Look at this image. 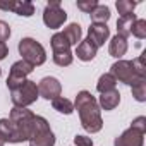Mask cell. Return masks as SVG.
I'll return each instance as SVG.
<instances>
[{"instance_id":"ba28073f","label":"cell","mask_w":146,"mask_h":146,"mask_svg":"<svg viewBox=\"0 0 146 146\" xmlns=\"http://www.w3.org/2000/svg\"><path fill=\"white\" fill-rule=\"evenodd\" d=\"M67 19V12L60 7V2L58 0H53V2H50L45 11H43V23L46 28L50 29H58Z\"/></svg>"},{"instance_id":"ffe728a7","label":"cell","mask_w":146,"mask_h":146,"mask_svg":"<svg viewBox=\"0 0 146 146\" xmlns=\"http://www.w3.org/2000/svg\"><path fill=\"white\" fill-rule=\"evenodd\" d=\"M115 86H117V79L110 74H103V76H100V79H98V83H96V90H98V93L102 95V93H105V91H112V90H115Z\"/></svg>"},{"instance_id":"44dd1931","label":"cell","mask_w":146,"mask_h":146,"mask_svg":"<svg viewBox=\"0 0 146 146\" xmlns=\"http://www.w3.org/2000/svg\"><path fill=\"white\" fill-rule=\"evenodd\" d=\"M52 107H53V110H57L60 113H65V115L74 112V103L67 98H64V96H58V98L52 100Z\"/></svg>"},{"instance_id":"e0dca14e","label":"cell","mask_w":146,"mask_h":146,"mask_svg":"<svg viewBox=\"0 0 146 146\" xmlns=\"http://www.w3.org/2000/svg\"><path fill=\"white\" fill-rule=\"evenodd\" d=\"M62 35L67 38V41L70 43V46H78L79 43H81V26L78 24V23H72V24H69L64 31H62Z\"/></svg>"},{"instance_id":"cb8c5ba5","label":"cell","mask_w":146,"mask_h":146,"mask_svg":"<svg viewBox=\"0 0 146 146\" xmlns=\"http://www.w3.org/2000/svg\"><path fill=\"white\" fill-rule=\"evenodd\" d=\"M132 96L137 100V102H146V79H137L132 86Z\"/></svg>"},{"instance_id":"ac0fdd59","label":"cell","mask_w":146,"mask_h":146,"mask_svg":"<svg viewBox=\"0 0 146 146\" xmlns=\"http://www.w3.org/2000/svg\"><path fill=\"white\" fill-rule=\"evenodd\" d=\"M50 45H52V50L53 53H62V52H70V43L67 41V38L62 35V33H55L50 40Z\"/></svg>"},{"instance_id":"83f0119b","label":"cell","mask_w":146,"mask_h":146,"mask_svg":"<svg viewBox=\"0 0 146 146\" xmlns=\"http://www.w3.org/2000/svg\"><path fill=\"white\" fill-rule=\"evenodd\" d=\"M96 5H98L96 0H79V2H78V9L86 12V14H91L96 9Z\"/></svg>"},{"instance_id":"836d02e7","label":"cell","mask_w":146,"mask_h":146,"mask_svg":"<svg viewBox=\"0 0 146 146\" xmlns=\"http://www.w3.org/2000/svg\"><path fill=\"white\" fill-rule=\"evenodd\" d=\"M0 76H2V69H0Z\"/></svg>"},{"instance_id":"f546056e","label":"cell","mask_w":146,"mask_h":146,"mask_svg":"<svg viewBox=\"0 0 146 146\" xmlns=\"http://www.w3.org/2000/svg\"><path fill=\"white\" fill-rule=\"evenodd\" d=\"M9 36H11V26L5 21H0V41L5 43V40H9Z\"/></svg>"},{"instance_id":"1f68e13d","label":"cell","mask_w":146,"mask_h":146,"mask_svg":"<svg viewBox=\"0 0 146 146\" xmlns=\"http://www.w3.org/2000/svg\"><path fill=\"white\" fill-rule=\"evenodd\" d=\"M7 55H9V48H7V43L0 41V60H4Z\"/></svg>"},{"instance_id":"8fae6325","label":"cell","mask_w":146,"mask_h":146,"mask_svg":"<svg viewBox=\"0 0 146 146\" xmlns=\"http://www.w3.org/2000/svg\"><path fill=\"white\" fill-rule=\"evenodd\" d=\"M144 134L136 131L134 127H129L127 131H124L119 137H115L113 146H143L144 143Z\"/></svg>"},{"instance_id":"7a4b0ae2","label":"cell","mask_w":146,"mask_h":146,"mask_svg":"<svg viewBox=\"0 0 146 146\" xmlns=\"http://www.w3.org/2000/svg\"><path fill=\"white\" fill-rule=\"evenodd\" d=\"M28 141L29 146H55V134L52 132L50 124L45 117L35 115Z\"/></svg>"},{"instance_id":"277c9868","label":"cell","mask_w":146,"mask_h":146,"mask_svg":"<svg viewBox=\"0 0 146 146\" xmlns=\"http://www.w3.org/2000/svg\"><path fill=\"white\" fill-rule=\"evenodd\" d=\"M19 53L23 55V60L31 64L33 67L41 65L46 60V52H45L43 45L33 38H23L19 41Z\"/></svg>"},{"instance_id":"8992f818","label":"cell","mask_w":146,"mask_h":146,"mask_svg":"<svg viewBox=\"0 0 146 146\" xmlns=\"http://www.w3.org/2000/svg\"><path fill=\"white\" fill-rule=\"evenodd\" d=\"M110 74L117 79V83H124L127 86H132L137 79H146V78H139L136 74V70L132 67L131 60H117L112 67H110Z\"/></svg>"},{"instance_id":"3957f363","label":"cell","mask_w":146,"mask_h":146,"mask_svg":"<svg viewBox=\"0 0 146 146\" xmlns=\"http://www.w3.org/2000/svg\"><path fill=\"white\" fill-rule=\"evenodd\" d=\"M33 119H35V113L28 108H19V107H14L11 110V115H9V120L12 122L21 143L28 141L29 139V134H31V125H33Z\"/></svg>"},{"instance_id":"7402d4cb","label":"cell","mask_w":146,"mask_h":146,"mask_svg":"<svg viewBox=\"0 0 146 146\" xmlns=\"http://www.w3.org/2000/svg\"><path fill=\"white\" fill-rule=\"evenodd\" d=\"M90 16H91V19H93V23H96V24H107V21L110 19V9H108L107 5L98 4L96 9H95Z\"/></svg>"},{"instance_id":"5bb4252c","label":"cell","mask_w":146,"mask_h":146,"mask_svg":"<svg viewBox=\"0 0 146 146\" xmlns=\"http://www.w3.org/2000/svg\"><path fill=\"white\" fill-rule=\"evenodd\" d=\"M125 52H127V38H122V36L115 35V36L110 40V45H108V53H110L113 58L122 60V57L125 55Z\"/></svg>"},{"instance_id":"9a60e30c","label":"cell","mask_w":146,"mask_h":146,"mask_svg":"<svg viewBox=\"0 0 146 146\" xmlns=\"http://www.w3.org/2000/svg\"><path fill=\"white\" fill-rule=\"evenodd\" d=\"M96 52H98V48H96L90 40H83V41L78 45V48H76V55H78V58L83 60V62L93 60V58L96 57Z\"/></svg>"},{"instance_id":"d6986e66","label":"cell","mask_w":146,"mask_h":146,"mask_svg":"<svg viewBox=\"0 0 146 146\" xmlns=\"http://www.w3.org/2000/svg\"><path fill=\"white\" fill-rule=\"evenodd\" d=\"M136 19L137 17L134 14L127 16V17H119V21H117V35L122 36V38H127L131 35V28H132V24H134Z\"/></svg>"},{"instance_id":"4316f807","label":"cell","mask_w":146,"mask_h":146,"mask_svg":"<svg viewBox=\"0 0 146 146\" xmlns=\"http://www.w3.org/2000/svg\"><path fill=\"white\" fill-rule=\"evenodd\" d=\"M131 62H132V67H134V70H136V74H137L139 78H146V64H144V57L139 55L137 58H134V60H131Z\"/></svg>"},{"instance_id":"6da1fadb","label":"cell","mask_w":146,"mask_h":146,"mask_svg":"<svg viewBox=\"0 0 146 146\" xmlns=\"http://www.w3.org/2000/svg\"><path fill=\"white\" fill-rule=\"evenodd\" d=\"M74 110H78L79 119H81V125L84 131H88L90 134L102 131L103 120H102L100 107L90 91H79L78 93L76 102H74Z\"/></svg>"},{"instance_id":"4dcf8cb0","label":"cell","mask_w":146,"mask_h":146,"mask_svg":"<svg viewBox=\"0 0 146 146\" xmlns=\"http://www.w3.org/2000/svg\"><path fill=\"white\" fill-rule=\"evenodd\" d=\"M74 144L76 146H93V141L88 136H76L74 137Z\"/></svg>"},{"instance_id":"603a6c76","label":"cell","mask_w":146,"mask_h":146,"mask_svg":"<svg viewBox=\"0 0 146 146\" xmlns=\"http://www.w3.org/2000/svg\"><path fill=\"white\" fill-rule=\"evenodd\" d=\"M137 2H132V0H119L115 4L120 17H127V16H132L134 14V9H136Z\"/></svg>"},{"instance_id":"7c38bea8","label":"cell","mask_w":146,"mask_h":146,"mask_svg":"<svg viewBox=\"0 0 146 146\" xmlns=\"http://www.w3.org/2000/svg\"><path fill=\"white\" fill-rule=\"evenodd\" d=\"M108 36H110V29H108L107 24H96V23H93L90 26V29H88V38L86 40H90L96 48H100L102 45H105V41L108 40Z\"/></svg>"},{"instance_id":"4fadbf2b","label":"cell","mask_w":146,"mask_h":146,"mask_svg":"<svg viewBox=\"0 0 146 146\" xmlns=\"http://www.w3.org/2000/svg\"><path fill=\"white\" fill-rule=\"evenodd\" d=\"M0 139H2L4 143H21L12 122L9 119H0Z\"/></svg>"},{"instance_id":"2e32d148","label":"cell","mask_w":146,"mask_h":146,"mask_svg":"<svg viewBox=\"0 0 146 146\" xmlns=\"http://www.w3.org/2000/svg\"><path fill=\"white\" fill-rule=\"evenodd\" d=\"M119 103H120V93L117 90L102 93V96L98 100V107L103 110H113L115 107H119Z\"/></svg>"},{"instance_id":"f1b7e54d","label":"cell","mask_w":146,"mask_h":146,"mask_svg":"<svg viewBox=\"0 0 146 146\" xmlns=\"http://www.w3.org/2000/svg\"><path fill=\"white\" fill-rule=\"evenodd\" d=\"M131 127H134L136 131H139V132H146V117H137V119H134L132 120V124H131Z\"/></svg>"},{"instance_id":"52a82bcc","label":"cell","mask_w":146,"mask_h":146,"mask_svg":"<svg viewBox=\"0 0 146 146\" xmlns=\"http://www.w3.org/2000/svg\"><path fill=\"white\" fill-rule=\"evenodd\" d=\"M33 69H35V67H33L31 64L24 62V60L14 62L12 67H11V72H9V78H7V88H9L11 91L16 90V88H19L23 83L28 81V76L33 72Z\"/></svg>"},{"instance_id":"d4e9b609","label":"cell","mask_w":146,"mask_h":146,"mask_svg":"<svg viewBox=\"0 0 146 146\" xmlns=\"http://www.w3.org/2000/svg\"><path fill=\"white\" fill-rule=\"evenodd\" d=\"M131 35H134L139 40H144L146 38V21L144 19H136L132 28H131Z\"/></svg>"},{"instance_id":"d6a6232c","label":"cell","mask_w":146,"mask_h":146,"mask_svg":"<svg viewBox=\"0 0 146 146\" xmlns=\"http://www.w3.org/2000/svg\"><path fill=\"white\" fill-rule=\"evenodd\" d=\"M4 144H5V143H4V141H2V139H0V146H4Z\"/></svg>"},{"instance_id":"484cf974","label":"cell","mask_w":146,"mask_h":146,"mask_svg":"<svg viewBox=\"0 0 146 146\" xmlns=\"http://www.w3.org/2000/svg\"><path fill=\"white\" fill-rule=\"evenodd\" d=\"M72 60H74V55H72V52H62V53H53V62L60 67H67L72 64Z\"/></svg>"},{"instance_id":"5b68a950","label":"cell","mask_w":146,"mask_h":146,"mask_svg":"<svg viewBox=\"0 0 146 146\" xmlns=\"http://www.w3.org/2000/svg\"><path fill=\"white\" fill-rule=\"evenodd\" d=\"M38 84L35 81H26L23 83L19 88L12 90L11 91V100L14 103V107H19V108H28L29 105H33L36 100H38Z\"/></svg>"},{"instance_id":"30bf717a","label":"cell","mask_w":146,"mask_h":146,"mask_svg":"<svg viewBox=\"0 0 146 146\" xmlns=\"http://www.w3.org/2000/svg\"><path fill=\"white\" fill-rule=\"evenodd\" d=\"M0 9L2 11H12L19 16L31 17L35 14V5L29 0H12V2H0Z\"/></svg>"},{"instance_id":"9c48e42d","label":"cell","mask_w":146,"mask_h":146,"mask_svg":"<svg viewBox=\"0 0 146 146\" xmlns=\"http://www.w3.org/2000/svg\"><path fill=\"white\" fill-rule=\"evenodd\" d=\"M62 93V84L57 78L46 76L38 83V95L45 100H55Z\"/></svg>"}]
</instances>
